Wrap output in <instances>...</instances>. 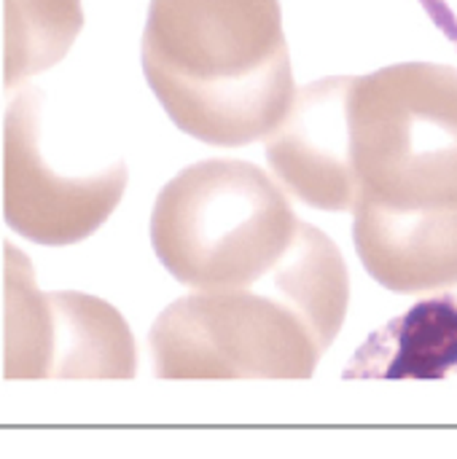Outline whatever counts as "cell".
Returning <instances> with one entry per match:
<instances>
[{
    "label": "cell",
    "mask_w": 457,
    "mask_h": 459,
    "mask_svg": "<svg viewBox=\"0 0 457 459\" xmlns=\"http://www.w3.org/2000/svg\"><path fill=\"white\" fill-rule=\"evenodd\" d=\"M140 59L170 121L215 148L267 137L296 91L280 0H151Z\"/></svg>",
    "instance_id": "cell-2"
},
{
    "label": "cell",
    "mask_w": 457,
    "mask_h": 459,
    "mask_svg": "<svg viewBox=\"0 0 457 459\" xmlns=\"http://www.w3.org/2000/svg\"><path fill=\"white\" fill-rule=\"evenodd\" d=\"M353 242L366 272L393 293L457 288V207L412 215H353Z\"/></svg>",
    "instance_id": "cell-8"
},
{
    "label": "cell",
    "mask_w": 457,
    "mask_h": 459,
    "mask_svg": "<svg viewBox=\"0 0 457 459\" xmlns=\"http://www.w3.org/2000/svg\"><path fill=\"white\" fill-rule=\"evenodd\" d=\"M81 27V0H5V91L62 62Z\"/></svg>",
    "instance_id": "cell-10"
},
{
    "label": "cell",
    "mask_w": 457,
    "mask_h": 459,
    "mask_svg": "<svg viewBox=\"0 0 457 459\" xmlns=\"http://www.w3.org/2000/svg\"><path fill=\"white\" fill-rule=\"evenodd\" d=\"M347 264L321 229L299 221L269 290H197L154 323L148 347L159 379H310L342 331Z\"/></svg>",
    "instance_id": "cell-1"
},
{
    "label": "cell",
    "mask_w": 457,
    "mask_h": 459,
    "mask_svg": "<svg viewBox=\"0 0 457 459\" xmlns=\"http://www.w3.org/2000/svg\"><path fill=\"white\" fill-rule=\"evenodd\" d=\"M353 75H329L294 91L280 124L267 134L275 178L299 202L347 212L356 196L350 159Z\"/></svg>",
    "instance_id": "cell-7"
},
{
    "label": "cell",
    "mask_w": 457,
    "mask_h": 459,
    "mask_svg": "<svg viewBox=\"0 0 457 459\" xmlns=\"http://www.w3.org/2000/svg\"><path fill=\"white\" fill-rule=\"evenodd\" d=\"M444 293V290H442ZM347 379H450L457 377V296L444 293L415 304L372 333Z\"/></svg>",
    "instance_id": "cell-9"
},
{
    "label": "cell",
    "mask_w": 457,
    "mask_h": 459,
    "mask_svg": "<svg viewBox=\"0 0 457 459\" xmlns=\"http://www.w3.org/2000/svg\"><path fill=\"white\" fill-rule=\"evenodd\" d=\"M3 210L8 226L46 247L92 237L119 207L127 188L124 159L100 169L62 172L43 151V91L22 89L5 110Z\"/></svg>",
    "instance_id": "cell-6"
},
{
    "label": "cell",
    "mask_w": 457,
    "mask_h": 459,
    "mask_svg": "<svg viewBox=\"0 0 457 459\" xmlns=\"http://www.w3.org/2000/svg\"><path fill=\"white\" fill-rule=\"evenodd\" d=\"M353 215L457 207V70L399 62L353 75Z\"/></svg>",
    "instance_id": "cell-3"
},
{
    "label": "cell",
    "mask_w": 457,
    "mask_h": 459,
    "mask_svg": "<svg viewBox=\"0 0 457 459\" xmlns=\"http://www.w3.org/2000/svg\"><path fill=\"white\" fill-rule=\"evenodd\" d=\"M137 347L102 299L40 290L30 258L5 242V379H132Z\"/></svg>",
    "instance_id": "cell-5"
},
{
    "label": "cell",
    "mask_w": 457,
    "mask_h": 459,
    "mask_svg": "<svg viewBox=\"0 0 457 459\" xmlns=\"http://www.w3.org/2000/svg\"><path fill=\"white\" fill-rule=\"evenodd\" d=\"M299 218L283 188L242 159H205L156 196L151 245L162 266L194 290L250 288L294 242Z\"/></svg>",
    "instance_id": "cell-4"
}]
</instances>
